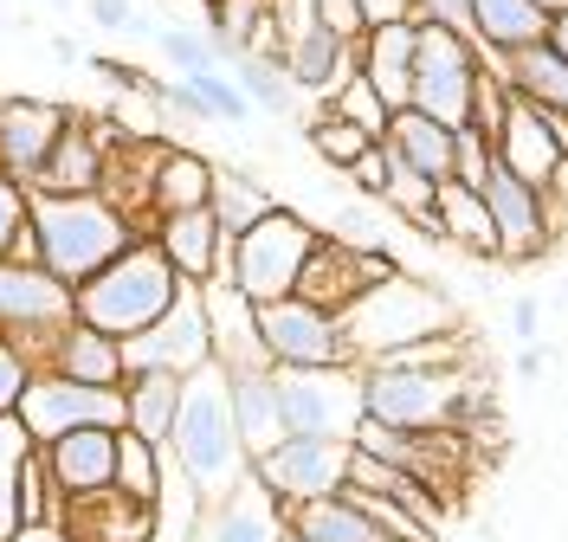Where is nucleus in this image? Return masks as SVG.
Segmentation results:
<instances>
[{"instance_id": "1", "label": "nucleus", "mask_w": 568, "mask_h": 542, "mask_svg": "<svg viewBox=\"0 0 568 542\" xmlns=\"http://www.w3.org/2000/svg\"><path fill=\"white\" fill-rule=\"evenodd\" d=\"M362 368V420H382V427H453V407L459 395L485 375L478 368V342L459 329L433 336V342H414L388 361H355Z\"/></svg>"}, {"instance_id": "2", "label": "nucleus", "mask_w": 568, "mask_h": 542, "mask_svg": "<svg viewBox=\"0 0 568 542\" xmlns=\"http://www.w3.org/2000/svg\"><path fill=\"white\" fill-rule=\"evenodd\" d=\"M27 219L39 233V265L65 285H84L98 265L123 253L130 239H142L149 226L136 214H123L110 194H59V187H27Z\"/></svg>"}, {"instance_id": "3", "label": "nucleus", "mask_w": 568, "mask_h": 542, "mask_svg": "<svg viewBox=\"0 0 568 542\" xmlns=\"http://www.w3.org/2000/svg\"><path fill=\"white\" fill-rule=\"evenodd\" d=\"M194 484L201 498H226L240 478L252 471V452L240 439V420H233V395H226V368L207 361L194 375H181V407H175V427H169V446H162Z\"/></svg>"}, {"instance_id": "4", "label": "nucleus", "mask_w": 568, "mask_h": 542, "mask_svg": "<svg viewBox=\"0 0 568 542\" xmlns=\"http://www.w3.org/2000/svg\"><path fill=\"white\" fill-rule=\"evenodd\" d=\"M343 329H349L355 361H388L400 349H414V342H433V336L459 329V304L400 265L394 278H382V285H368L362 297L343 304Z\"/></svg>"}, {"instance_id": "5", "label": "nucleus", "mask_w": 568, "mask_h": 542, "mask_svg": "<svg viewBox=\"0 0 568 542\" xmlns=\"http://www.w3.org/2000/svg\"><path fill=\"white\" fill-rule=\"evenodd\" d=\"M175 290H181L175 265H169L162 246L142 233V239H130L110 265H98L84 285H71V310H78V324H91V329H104V336L123 342V336H136L142 324H155Z\"/></svg>"}, {"instance_id": "6", "label": "nucleus", "mask_w": 568, "mask_h": 542, "mask_svg": "<svg viewBox=\"0 0 568 542\" xmlns=\"http://www.w3.org/2000/svg\"><path fill=\"white\" fill-rule=\"evenodd\" d=\"M323 226L317 219H304L297 207H272V214L246 226L240 239H233V265H226V278L246 290L252 304H272V297H291L297 278H304V258L317 253Z\"/></svg>"}, {"instance_id": "7", "label": "nucleus", "mask_w": 568, "mask_h": 542, "mask_svg": "<svg viewBox=\"0 0 568 542\" xmlns=\"http://www.w3.org/2000/svg\"><path fill=\"white\" fill-rule=\"evenodd\" d=\"M349 439H311V433H278L265 452H252V484L278 504V517H291L297 504L336 498L349 484Z\"/></svg>"}, {"instance_id": "8", "label": "nucleus", "mask_w": 568, "mask_h": 542, "mask_svg": "<svg viewBox=\"0 0 568 542\" xmlns=\"http://www.w3.org/2000/svg\"><path fill=\"white\" fill-rule=\"evenodd\" d=\"M272 381H278L284 433L355 439V427H362V368H355V361H329V368H272Z\"/></svg>"}, {"instance_id": "9", "label": "nucleus", "mask_w": 568, "mask_h": 542, "mask_svg": "<svg viewBox=\"0 0 568 542\" xmlns=\"http://www.w3.org/2000/svg\"><path fill=\"white\" fill-rule=\"evenodd\" d=\"M478 78H485V52L453 27H426L420 20V52H414V91L407 110H426L439 123H471V98H478Z\"/></svg>"}, {"instance_id": "10", "label": "nucleus", "mask_w": 568, "mask_h": 542, "mask_svg": "<svg viewBox=\"0 0 568 542\" xmlns=\"http://www.w3.org/2000/svg\"><path fill=\"white\" fill-rule=\"evenodd\" d=\"M478 201L491 207V226H497V265H536L562 239V219H556L549 187L510 175L504 162H491V175L478 181Z\"/></svg>"}, {"instance_id": "11", "label": "nucleus", "mask_w": 568, "mask_h": 542, "mask_svg": "<svg viewBox=\"0 0 568 542\" xmlns=\"http://www.w3.org/2000/svg\"><path fill=\"white\" fill-rule=\"evenodd\" d=\"M258 336H265V361H272V368H329V361H355L343 310L311 304V297H297V290L258 304Z\"/></svg>"}, {"instance_id": "12", "label": "nucleus", "mask_w": 568, "mask_h": 542, "mask_svg": "<svg viewBox=\"0 0 568 542\" xmlns=\"http://www.w3.org/2000/svg\"><path fill=\"white\" fill-rule=\"evenodd\" d=\"M71 285L52 278L45 265H20V258H0V336H13L33 368L45 361V349L59 342V329L71 324Z\"/></svg>"}, {"instance_id": "13", "label": "nucleus", "mask_w": 568, "mask_h": 542, "mask_svg": "<svg viewBox=\"0 0 568 542\" xmlns=\"http://www.w3.org/2000/svg\"><path fill=\"white\" fill-rule=\"evenodd\" d=\"M13 413L45 446V439L78 433V427H123V388H91V381H71L59 368H33Z\"/></svg>"}, {"instance_id": "14", "label": "nucleus", "mask_w": 568, "mask_h": 542, "mask_svg": "<svg viewBox=\"0 0 568 542\" xmlns=\"http://www.w3.org/2000/svg\"><path fill=\"white\" fill-rule=\"evenodd\" d=\"M213 361V336H207V304L201 285H187L169 297V310L155 324H142L136 336H123V375L130 368H169V375H194Z\"/></svg>"}, {"instance_id": "15", "label": "nucleus", "mask_w": 568, "mask_h": 542, "mask_svg": "<svg viewBox=\"0 0 568 542\" xmlns=\"http://www.w3.org/2000/svg\"><path fill=\"white\" fill-rule=\"evenodd\" d=\"M71 116H78V110L52 104V98H0V175H13L20 187H33Z\"/></svg>"}, {"instance_id": "16", "label": "nucleus", "mask_w": 568, "mask_h": 542, "mask_svg": "<svg viewBox=\"0 0 568 542\" xmlns=\"http://www.w3.org/2000/svg\"><path fill=\"white\" fill-rule=\"evenodd\" d=\"M71 542H149L155 530V504L149 498H130L123 484H98V491H78V498H59V517H52Z\"/></svg>"}, {"instance_id": "17", "label": "nucleus", "mask_w": 568, "mask_h": 542, "mask_svg": "<svg viewBox=\"0 0 568 542\" xmlns=\"http://www.w3.org/2000/svg\"><path fill=\"white\" fill-rule=\"evenodd\" d=\"M149 239L162 246V258L175 265V278H187V285L226 278V265H233V239L220 233V219H213L207 207L155 214V219H149Z\"/></svg>"}, {"instance_id": "18", "label": "nucleus", "mask_w": 568, "mask_h": 542, "mask_svg": "<svg viewBox=\"0 0 568 542\" xmlns=\"http://www.w3.org/2000/svg\"><path fill=\"white\" fill-rule=\"evenodd\" d=\"M394 272H400V258L394 253H355V246H343V239H317V253L304 258L297 297L343 310L349 297H362L368 285H382V278H394Z\"/></svg>"}, {"instance_id": "19", "label": "nucleus", "mask_w": 568, "mask_h": 542, "mask_svg": "<svg viewBox=\"0 0 568 542\" xmlns=\"http://www.w3.org/2000/svg\"><path fill=\"white\" fill-rule=\"evenodd\" d=\"M207 304V336H213V361L233 375V368H272L265 361V336H258V304L233 278H207L201 285Z\"/></svg>"}, {"instance_id": "20", "label": "nucleus", "mask_w": 568, "mask_h": 542, "mask_svg": "<svg viewBox=\"0 0 568 542\" xmlns=\"http://www.w3.org/2000/svg\"><path fill=\"white\" fill-rule=\"evenodd\" d=\"M116 136H130L123 123H91V116H71L65 136L52 143L45 155V168H39L33 187H59V194H91V187H104V155Z\"/></svg>"}, {"instance_id": "21", "label": "nucleus", "mask_w": 568, "mask_h": 542, "mask_svg": "<svg viewBox=\"0 0 568 542\" xmlns=\"http://www.w3.org/2000/svg\"><path fill=\"white\" fill-rule=\"evenodd\" d=\"M39 466L52 478L59 498H78V491H98L116 478V427H78V433H59L39 446Z\"/></svg>"}, {"instance_id": "22", "label": "nucleus", "mask_w": 568, "mask_h": 542, "mask_svg": "<svg viewBox=\"0 0 568 542\" xmlns=\"http://www.w3.org/2000/svg\"><path fill=\"white\" fill-rule=\"evenodd\" d=\"M414 52H420V20H388V27H368V33L355 39V72L382 91L388 110H407Z\"/></svg>"}, {"instance_id": "23", "label": "nucleus", "mask_w": 568, "mask_h": 542, "mask_svg": "<svg viewBox=\"0 0 568 542\" xmlns=\"http://www.w3.org/2000/svg\"><path fill=\"white\" fill-rule=\"evenodd\" d=\"M284 72H291V84H297L311 104H329V98L355 78V39L329 33V27L311 20L297 39H284Z\"/></svg>"}, {"instance_id": "24", "label": "nucleus", "mask_w": 568, "mask_h": 542, "mask_svg": "<svg viewBox=\"0 0 568 542\" xmlns=\"http://www.w3.org/2000/svg\"><path fill=\"white\" fill-rule=\"evenodd\" d=\"M497 162L510 168V175L536 181V187H549V175L562 168V143L549 136V123H542V110L530 104V98H510V110H504V123H497Z\"/></svg>"}, {"instance_id": "25", "label": "nucleus", "mask_w": 568, "mask_h": 542, "mask_svg": "<svg viewBox=\"0 0 568 542\" xmlns=\"http://www.w3.org/2000/svg\"><path fill=\"white\" fill-rule=\"evenodd\" d=\"M284 536V517L278 504L252 484V471L226 491V498H213L207 517H201V530H194V542H278Z\"/></svg>"}, {"instance_id": "26", "label": "nucleus", "mask_w": 568, "mask_h": 542, "mask_svg": "<svg viewBox=\"0 0 568 542\" xmlns=\"http://www.w3.org/2000/svg\"><path fill=\"white\" fill-rule=\"evenodd\" d=\"M39 368H59V375H71V381H91V388H123V342L71 317V324L59 329V342L45 349V361H39Z\"/></svg>"}, {"instance_id": "27", "label": "nucleus", "mask_w": 568, "mask_h": 542, "mask_svg": "<svg viewBox=\"0 0 568 542\" xmlns=\"http://www.w3.org/2000/svg\"><path fill=\"white\" fill-rule=\"evenodd\" d=\"M213 168H220V162H207L201 149L162 143V155H155V181H149V219L155 214H181V207H207Z\"/></svg>"}, {"instance_id": "28", "label": "nucleus", "mask_w": 568, "mask_h": 542, "mask_svg": "<svg viewBox=\"0 0 568 542\" xmlns=\"http://www.w3.org/2000/svg\"><path fill=\"white\" fill-rule=\"evenodd\" d=\"M536 39H549V13L536 0H471V45L485 59L524 52Z\"/></svg>"}, {"instance_id": "29", "label": "nucleus", "mask_w": 568, "mask_h": 542, "mask_svg": "<svg viewBox=\"0 0 568 542\" xmlns=\"http://www.w3.org/2000/svg\"><path fill=\"white\" fill-rule=\"evenodd\" d=\"M382 143H388L407 168H420L426 181H453V143H459L453 123H439V116H426V110H394Z\"/></svg>"}, {"instance_id": "30", "label": "nucleus", "mask_w": 568, "mask_h": 542, "mask_svg": "<svg viewBox=\"0 0 568 542\" xmlns=\"http://www.w3.org/2000/svg\"><path fill=\"white\" fill-rule=\"evenodd\" d=\"M433 207H439V233H446L453 253L478 258V265H497V226H491V207L478 201V187H465V181H439Z\"/></svg>"}, {"instance_id": "31", "label": "nucleus", "mask_w": 568, "mask_h": 542, "mask_svg": "<svg viewBox=\"0 0 568 542\" xmlns=\"http://www.w3.org/2000/svg\"><path fill=\"white\" fill-rule=\"evenodd\" d=\"M485 72H497L517 98H530V104L568 110V59L549 45V39H536V45H524V52H504V59H485Z\"/></svg>"}, {"instance_id": "32", "label": "nucleus", "mask_w": 568, "mask_h": 542, "mask_svg": "<svg viewBox=\"0 0 568 542\" xmlns=\"http://www.w3.org/2000/svg\"><path fill=\"white\" fill-rule=\"evenodd\" d=\"M226 72L240 78V91L252 98V110H258V116H272V123H291V116L304 110V91H297L291 72H284V52L240 45V52L226 59Z\"/></svg>"}, {"instance_id": "33", "label": "nucleus", "mask_w": 568, "mask_h": 542, "mask_svg": "<svg viewBox=\"0 0 568 542\" xmlns=\"http://www.w3.org/2000/svg\"><path fill=\"white\" fill-rule=\"evenodd\" d=\"M175 407H181V375H169V368H130L123 375V427L130 433L169 446Z\"/></svg>"}, {"instance_id": "34", "label": "nucleus", "mask_w": 568, "mask_h": 542, "mask_svg": "<svg viewBox=\"0 0 568 542\" xmlns=\"http://www.w3.org/2000/svg\"><path fill=\"white\" fill-rule=\"evenodd\" d=\"M226 395H233V420H240L246 452H265V446L284 433V420H278V381H272V368H233V375H226Z\"/></svg>"}, {"instance_id": "35", "label": "nucleus", "mask_w": 568, "mask_h": 542, "mask_svg": "<svg viewBox=\"0 0 568 542\" xmlns=\"http://www.w3.org/2000/svg\"><path fill=\"white\" fill-rule=\"evenodd\" d=\"M284 530H297V536H311V542H394L388 530H375V517L355 504L349 491L317 498V504H297L284 517Z\"/></svg>"}, {"instance_id": "36", "label": "nucleus", "mask_w": 568, "mask_h": 542, "mask_svg": "<svg viewBox=\"0 0 568 542\" xmlns=\"http://www.w3.org/2000/svg\"><path fill=\"white\" fill-rule=\"evenodd\" d=\"M272 207H278V194H272L258 175H246V168H213L207 214L220 219V233H226V239H240L246 226H258Z\"/></svg>"}, {"instance_id": "37", "label": "nucleus", "mask_w": 568, "mask_h": 542, "mask_svg": "<svg viewBox=\"0 0 568 542\" xmlns=\"http://www.w3.org/2000/svg\"><path fill=\"white\" fill-rule=\"evenodd\" d=\"M201 517H207L201 484H194L175 459H162V491H155V530H149V542H194Z\"/></svg>"}, {"instance_id": "38", "label": "nucleus", "mask_w": 568, "mask_h": 542, "mask_svg": "<svg viewBox=\"0 0 568 542\" xmlns=\"http://www.w3.org/2000/svg\"><path fill=\"white\" fill-rule=\"evenodd\" d=\"M33 459H39V439L27 433V420L20 413H0V542L27 523L20 517V478H27Z\"/></svg>"}, {"instance_id": "39", "label": "nucleus", "mask_w": 568, "mask_h": 542, "mask_svg": "<svg viewBox=\"0 0 568 542\" xmlns=\"http://www.w3.org/2000/svg\"><path fill=\"white\" fill-rule=\"evenodd\" d=\"M149 45H155V59H162V65H169L175 78H194V72H213V65H220V45H213L207 27H181V20H162Z\"/></svg>"}, {"instance_id": "40", "label": "nucleus", "mask_w": 568, "mask_h": 542, "mask_svg": "<svg viewBox=\"0 0 568 542\" xmlns=\"http://www.w3.org/2000/svg\"><path fill=\"white\" fill-rule=\"evenodd\" d=\"M304 143H311V155H317L323 168H336V175H343V168H349L375 136H368V130H355L349 116H336L329 104H317V116L304 123Z\"/></svg>"}, {"instance_id": "41", "label": "nucleus", "mask_w": 568, "mask_h": 542, "mask_svg": "<svg viewBox=\"0 0 568 542\" xmlns=\"http://www.w3.org/2000/svg\"><path fill=\"white\" fill-rule=\"evenodd\" d=\"M162 459H169V452H162L155 439L116 427V478H110V484H123L130 498H149V504H155V491H162Z\"/></svg>"}, {"instance_id": "42", "label": "nucleus", "mask_w": 568, "mask_h": 542, "mask_svg": "<svg viewBox=\"0 0 568 542\" xmlns=\"http://www.w3.org/2000/svg\"><path fill=\"white\" fill-rule=\"evenodd\" d=\"M388 207L382 201H362L355 194L349 207H336V214L323 219V239H343V246H355V253H388Z\"/></svg>"}, {"instance_id": "43", "label": "nucleus", "mask_w": 568, "mask_h": 542, "mask_svg": "<svg viewBox=\"0 0 568 542\" xmlns=\"http://www.w3.org/2000/svg\"><path fill=\"white\" fill-rule=\"evenodd\" d=\"M329 110H336V116H349L355 130H368L375 143L388 136V116H394V110L382 104V91H375V84H368V78H362V72H355L349 84H343V91L329 98Z\"/></svg>"}, {"instance_id": "44", "label": "nucleus", "mask_w": 568, "mask_h": 542, "mask_svg": "<svg viewBox=\"0 0 568 542\" xmlns=\"http://www.w3.org/2000/svg\"><path fill=\"white\" fill-rule=\"evenodd\" d=\"M84 13H91V27L98 33H116V39H155V13H142L136 0H84Z\"/></svg>"}, {"instance_id": "45", "label": "nucleus", "mask_w": 568, "mask_h": 542, "mask_svg": "<svg viewBox=\"0 0 568 542\" xmlns=\"http://www.w3.org/2000/svg\"><path fill=\"white\" fill-rule=\"evenodd\" d=\"M497 149L485 130H471V123H459V143H453V181H465V187H478V181L491 175Z\"/></svg>"}, {"instance_id": "46", "label": "nucleus", "mask_w": 568, "mask_h": 542, "mask_svg": "<svg viewBox=\"0 0 568 542\" xmlns=\"http://www.w3.org/2000/svg\"><path fill=\"white\" fill-rule=\"evenodd\" d=\"M27 375H33V356H27L13 336H0V413H13V407H20Z\"/></svg>"}, {"instance_id": "47", "label": "nucleus", "mask_w": 568, "mask_h": 542, "mask_svg": "<svg viewBox=\"0 0 568 542\" xmlns=\"http://www.w3.org/2000/svg\"><path fill=\"white\" fill-rule=\"evenodd\" d=\"M343 175L355 181V194H362V201H382V187H388V143H368Z\"/></svg>"}, {"instance_id": "48", "label": "nucleus", "mask_w": 568, "mask_h": 542, "mask_svg": "<svg viewBox=\"0 0 568 542\" xmlns=\"http://www.w3.org/2000/svg\"><path fill=\"white\" fill-rule=\"evenodd\" d=\"M311 13H317V27L343 39H362L368 33V20H362V0H311Z\"/></svg>"}, {"instance_id": "49", "label": "nucleus", "mask_w": 568, "mask_h": 542, "mask_svg": "<svg viewBox=\"0 0 568 542\" xmlns=\"http://www.w3.org/2000/svg\"><path fill=\"white\" fill-rule=\"evenodd\" d=\"M27 226V187L13 175H0V258L13 253V233Z\"/></svg>"}, {"instance_id": "50", "label": "nucleus", "mask_w": 568, "mask_h": 542, "mask_svg": "<svg viewBox=\"0 0 568 542\" xmlns=\"http://www.w3.org/2000/svg\"><path fill=\"white\" fill-rule=\"evenodd\" d=\"M414 20H426V27H453V33L471 39V0H414Z\"/></svg>"}, {"instance_id": "51", "label": "nucleus", "mask_w": 568, "mask_h": 542, "mask_svg": "<svg viewBox=\"0 0 568 542\" xmlns=\"http://www.w3.org/2000/svg\"><path fill=\"white\" fill-rule=\"evenodd\" d=\"M504 324H510L517 342H536V336H542V304H536V297H510V317H504Z\"/></svg>"}, {"instance_id": "52", "label": "nucleus", "mask_w": 568, "mask_h": 542, "mask_svg": "<svg viewBox=\"0 0 568 542\" xmlns=\"http://www.w3.org/2000/svg\"><path fill=\"white\" fill-rule=\"evenodd\" d=\"M362 20H368V27H388V20H414V0H362Z\"/></svg>"}, {"instance_id": "53", "label": "nucleus", "mask_w": 568, "mask_h": 542, "mask_svg": "<svg viewBox=\"0 0 568 542\" xmlns=\"http://www.w3.org/2000/svg\"><path fill=\"white\" fill-rule=\"evenodd\" d=\"M7 542H71V536L59 530V523H45V517H39V523H20Z\"/></svg>"}, {"instance_id": "54", "label": "nucleus", "mask_w": 568, "mask_h": 542, "mask_svg": "<svg viewBox=\"0 0 568 542\" xmlns=\"http://www.w3.org/2000/svg\"><path fill=\"white\" fill-rule=\"evenodd\" d=\"M45 52H52L59 65H84V45H78L71 33H52V45H45Z\"/></svg>"}, {"instance_id": "55", "label": "nucleus", "mask_w": 568, "mask_h": 542, "mask_svg": "<svg viewBox=\"0 0 568 542\" xmlns=\"http://www.w3.org/2000/svg\"><path fill=\"white\" fill-rule=\"evenodd\" d=\"M542 368H549V356H542L536 342H524V349H517V375H524V381H536Z\"/></svg>"}, {"instance_id": "56", "label": "nucleus", "mask_w": 568, "mask_h": 542, "mask_svg": "<svg viewBox=\"0 0 568 542\" xmlns=\"http://www.w3.org/2000/svg\"><path fill=\"white\" fill-rule=\"evenodd\" d=\"M549 45L568 59V13H556V20H549Z\"/></svg>"}, {"instance_id": "57", "label": "nucleus", "mask_w": 568, "mask_h": 542, "mask_svg": "<svg viewBox=\"0 0 568 542\" xmlns=\"http://www.w3.org/2000/svg\"><path fill=\"white\" fill-rule=\"evenodd\" d=\"M536 7H542V13H549V20H556V13H568V0H536Z\"/></svg>"}, {"instance_id": "58", "label": "nucleus", "mask_w": 568, "mask_h": 542, "mask_svg": "<svg viewBox=\"0 0 568 542\" xmlns=\"http://www.w3.org/2000/svg\"><path fill=\"white\" fill-rule=\"evenodd\" d=\"M278 542H311V536H297V530H284V536Z\"/></svg>"}, {"instance_id": "59", "label": "nucleus", "mask_w": 568, "mask_h": 542, "mask_svg": "<svg viewBox=\"0 0 568 542\" xmlns=\"http://www.w3.org/2000/svg\"><path fill=\"white\" fill-rule=\"evenodd\" d=\"M52 7H71V0H52Z\"/></svg>"}]
</instances>
